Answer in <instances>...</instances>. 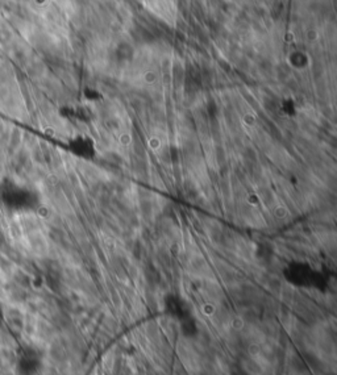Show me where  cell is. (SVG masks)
<instances>
[{"mask_svg":"<svg viewBox=\"0 0 337 375\" xmlns=\"http://www.w3.org/2000/svg\"><path fill=\"white\" fill-rule=\"evenodd\" d=\"M242 121H244L245 125L252 126L256 124V117H254V115H252V113H245L244 117H242Z\"/></svg>","mask_w":337,"mask_h":375,"instance_id":"cell-5","label":"cell"},{"mask_svg":"<svg viewBox=\"0 0 337 375\" xmlns=\"http://www.w3.org/2000/svg\"><path fill=\"white\" fill-rule=\"evenodd\" d=\"M132 136H130V133H128V132H124V133H121L119 136V142H120V145H123V146H128L132 144Z\"/></svg>","mask_w":337,"mask_h":375,"instance_id":"cell-4","label":"cell"},{"mask_svg":"<svg viewBox=\"0 0 337 375\" xmlns=\"http://www.w3.org/2000/svg\"><path fill=\"white\" fill-rule=\"evenodd\" d=\"M39 206L40 195L36 190L11 176L0 179V207L13 214H29Z\"/></svg>","mask_w":337,"mask_h":375,"instance_id":"cell-1","label":"cell"},{"mask_svg":"<svg viewBox=\"0 0 337 375\" xmlns=\"http://www.w3.org/2000/svg\"><path fill=\"white\" fill-rule=\"evenodd\" d=\"M148 145H149V148L152 150H158L162 145L161 138L158 137V136H153V137H150L149 140H148Z\"/></svg>","mask_w":337,"mask_h":375,"instance_id":"cell-3","label":"cell"},{"mask_svg":"<svg viewBox=\"0 0 337 375\" xmlns=\"http://www.w3.org/2000/svg\"><path fill=\"white\" fill-rule=\"evenodd\" d=\"M288 214V210L287 207H284V206H277L273 211V216L277 218V220H284V218L287 217Z\"/></svg>","mask_w":337,"mask_h":375,"instance_id":"cell-2","label":"cell"},{"mask_svg":"<svg viewBox=\"0 0 337 375\" xmlns=\"http://www.w3.org/2000/svg\"><path fill=\"white\" fill-rule=\"evenodd\" d=\"M260 202H261L260 196L256 195V194H250V195L248 196V203L249 204H254V206H256V204H258Z\"/></svg>","mask_w":337,"mask_h":375,"instance_id":"cell-7","label":"cell"},{"mask_svg":"<svg viewBox=\"0 0 337 375\" xmlns=\"http://www.w3.org/2000/svg\"><path fill=\"white\" fill-rule=\"evenodd\" d=\"M307 39L310 40V41H315V40L318 39V32L310 31L308 33H307Z\"/></svg>","mask_w":337,"mask_h":375,"instance_id":"cell-8","label":"cell"},{"mask_svg":"<svg viewBox=\"0 0 337 375\" xmlns=\"http://www.w3.org/2000/svg\"><path fill=\"white\" fill-rule=\"evenodd\" d=\"M144 78H145L146 83H154V82H156V79H157V75H156L153 71H148V73L144 75Z\"/></svg>","mask_w":337,"mask_h":375,"instance_id":"cell-6","label":"cell"}]
</instances>
